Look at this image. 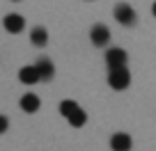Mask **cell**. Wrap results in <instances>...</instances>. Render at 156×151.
<instances>
[{
  "mask_svg": "<svg viewBox=\"0 0 156 151\" xmlns=\"http://www.w3.org/2000/svg\"><path fill=\"white\" fill-rule=\"evenodd\" d=\"M90 41H92L97 48H103V46H108V41H110V30H108L103 23L92 25V30H90Z\"/></svg>",
  "mask_w": 156,
  "mask_h": 151,
  "instance_id": "4",
  "label": "cell"
},
{
  "mask_svg": "<svg viewBox=\"0 0 156 151\" xmlns=\"http://www.w3.org/2000/svg\"><path fill=\"white\" fill-rule=\"evenodd\" d=\"M30 41H32V46H46V44H48V30L41 28V25L32 28V32H30Z\"/></svg>",
  "mask_w": 156,
  "mask_h": 151,
  "instance_id": "11",
  "label": "cell"
},
{
  "mask_svg": "<svg viewBox=\"0 0 156 151\" xmlns=\"http://www.w3.org/2000/svg\"><path fill=\"white\" fill-rule=\"evenodd\" d=\"M19 80L23 85H37V83H41V76H39V71H37V67L34 64H30V67H23L19 71Z\"/></svg>",
  "mask_w": 156,
  "mask_h": 151,
  "instance_id": "8",
  "label": "cell"
},
{
  "mask_svg": "<svg viewBox=\"0 0 156 151\" xmlns=\"http://www.w3.org/2000/svg\"><path fill=\"white\" fill-rule=\"evenodd\" d=\"M12 2H21V0H12Z\"/></svg>",
  "mask_w": 156,
  "mask_h": 151,
  "instance_id": "15",
  "label": "cell"
},
{
  "mask_svg": "<svg viewBox=\"0 0 156 151\" xmlns=\"http://www.w3.org/2000/svg\"><path fill=\"white\" fill-rule=\"evenodd\" d=\"M151 14L156 16V2H154V5H151Z\"/></svg>",
  "mask_w": 156,
  "mask_h": 151,
  "instance_id": "14",
  "label": "cell"
},
{
  "mask_svg": "<svg viewBox=\"0 0 156 151\" xmlns=\"http://www.w3.org/2000/svg\"><path fill=\"white\" fill-rule=\"evenodd\" d=\"M112 16H115V21H117L119 25H124V28H133V25L138 23L136 9H133L129 2H117V5H115V12H112Z\"/></svg>",
  "mask_w": 156,
  "mask_h": 151,
  "instance_id": "2",
  "label": "cell"
},
{
  "mask_svg": "<svg viewBox=\"0 0 156 151\" xmlns=\"http://www.w3.org/2000/svg\"><path fill=\"white\" fill-rule=\"evenodd\" d=\"M67 122H69V126H73V128H80V126H85V124H87V112H85L83 108L78 105L76 110H73L71 115L67 117Z\"/></svg>",
  "mask_w": 156,
  "mask_h": 151,
  "instance_id": "10",
  "label": "cell"
},
{
  "mask_svg": "<svg viewBox=\"0 0 156 151\" xmlns=\"http://www.w3.org/2000/svg\"><path fill=\"white\" fill-rule=\"evenodd\" d=\"M2 28H5L9 34H19L21 30L25 28V19L21 14H7L5 19H2Z\"/></svg>",
  "mask_w": 156,
  "mask_h": 151,
  "instance_id": "6",
  "label": "cell"
},
{
  "mask_svg": "<svg viewBox=\"0 0 156 151\" xmlns=\"http://www.w3.org/2000/svg\"><path fill=\"white\" fill-rule=\"evenodd\" d=\"M39 108H41V101H39L37 94H23V96H21V110H23V112L34 115Z\"/></svg>",
  "mask_w": 156,
  "mask_h": 151,
  "instance_id": "9",
  "label": "cell"
},
{
  "mask_svg": "<svg viewBox=\"0 0 156 151\" xmlns=\"http://www.w3.org/2000/svg\"><path fill=\"white\" fill-rule=\"evenodd\" d=\"M7 128H9V119H7L5 115H0V135L7 133Z\"/></svg>",
  "mask_w": 156,
  "mask_h": 151,
  "instance_id": "13",
  "label": "cell"
},
{
  "mask_svg": "<svg viewBox=\"0 0 156 151\" xmlns=\"http://www.w3.org/2000/svg\"><path fill=\"white\" fill-rule=\"evenodd\" d=\"M34 67H37L39 76H41V83H51V80L55 78V64L51 62L48 57H39Z\"/></svg>",
  "mask_w": 156,
  "mask_h": 151,
  "instance_id": "5",
  "label": "cell"
},
{
  "mask_svg": "<svg viewBox=\"0 0 156 151\" xmlns=\"http://www.w3.org/2000/svg\"><path fill=\"white\" fill-rule=\"evenodd\" d=\"M108 85H110V89H115V92L129 89V85H131V71H129V67L110 69V71H108Z\"/></svg>",
  "mask_w": 156,
  "mask_h": 151,
  "instance_id": "1",
  "label": "cell"
},
{
  "mask_svg": "<svg viewBox=\"0 0 156 151\" xmlns=\"http://www.w3.org/2000/svg\"><path fill=\"white\" fill-rule=\"evenodd\" d=\"M76 108H78V103H76V101H71V98H67V101H62V103H60V115H62V117L67 119L69 115H71V112L76 110Z\"/></svg>",
  "mask_w": 156,
  "mask_h": 151,
  "instance_id": "12",
  "label": "cell"
},
{
  "mask_svg": "<svg viewBox=\"0 0 156 151\" xmlns=\"http://www.w3.org/2000/svg\"><path fill=\"white\" fill-rule=\"evenodd\" d=\"M106 64H108V71L110 69H117V67H126L129 64V53L119 46L115 48H108L106 50Z\"/></svg>",
  "mask_w": 156,
  "mask_h": 151,
  "instance_id": "3",
  "label": "cell"
},
{
  "mask_svg": "<svg viewBox=\"0 0 156 151\" xmlns=\"http://www.w3.org/2000/svg\"><path fill=\"white\" fill-rule=\"evenodd\" d=\"M133 146V140L129 133H115L110 135V149L112 151H131Z\"/></svg>",
  "mask_w": 156,
  "mask_h": 151,
  "instance_id": "7",
  "label": "cell"
}]
</instances>
